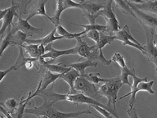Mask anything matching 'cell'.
Segmentation results:
<instances>
[{
    "label": "cell",
    "mask_w": 157,
    "mask_h": 118,
    "mask_svg": "<svg viewBox=\"0 0 157 118\" xmlns=\"http://www.w3.org/2000/svg\"><path fill=\"white\" fill-rule=\"evenodd\" d=\"M0 112H2L4 114V116L7 118H13L12 116H11V114H10V113L8 112H7V111L4 108H2V107H0Z\"/></svg>",
    "instance_id": "7bdbcfd3"
},
{
    "label": "cell",
    "mask_w": 157,
    "mask_h": 118,
    "mask_svg": "<svg viewBox=\"0 0 157 118\" xmlns=\"http://www.w3.org/2000/svg\"><path fill=\"white\" fill-rule=\"evenodd\" d=\"M11 71H12V66L9 67L7 70H5V71H0V82H1V81H2V79L4 78L5 76H7V74L9 73V72H11Z\"/></svg>",
    "instance_id": "b9f144b4"
},
{
    "label": "cell",
    "mask_w": 157,
    "mask_h": 118,
    "mask_svg": "<svg viewBox=\"0 0 157 118\" xmlns=\"http://www.w3.org/2000/svg\"><path fill=\"white\" fill-rule=\"evenodd\" d=\"M147 35V44L143 46L145 50V56L148 61H151L155 66L157 65V44L154 39V30L143 27Z\"/></svg>",
    "instance_id": "52a82bcc"
},
{
    "label": "cell",
    "mask_w": 157,
    "mask_h": 118,
    "mask_svg": "<svg viewBox=\"0 0 157 118\" xmlns=\"http://www.w3.org/2000/svg\"><path fill=\"white\" fill-rule=\"evenodd\" d=\"M18 49H19V55H18V57H17L16 62L12 66V71H15L19 70L20 68H21L22 66H25L29 61H39V59L32 58V57H26L25 56V51L23 48H22V46H18Z\"/></svg>",
    "instance_id": "603a6c76"
},
{
    "label": "cell",
    "mask_w": 157,
    "mask_h": 118,
    "mask_svg": "<svg viewBox=\"0 0 157 118\" xmlns=\"http://www.w3.org/2000/svg\"><path fill=\"white\" fill-rule=\"evenodd\" d=\"M132 80H133V83L131 85V91H130L129 93H127V94H125V95L122 96V97H120L119 99L121 100L123 98H126L128 96L131 95V98H130L129 100V107L130 108H133V105H134L135 100H136V95H137V85H138V84L140 82H142V81H147V77H144V78H140V77H137L136 75L134 76H132Z\"/></svg>",
    "instance_id": "44dd1931"
},
{
    "label": "cell",
    "mask_w": 157,
    "mask_h": 118,
    "mask_svg": "<svg viewBox=\"0 0 157 118\" xmlns=\"http://www.w3.org/2000/svg\"><path fill=\"white\" fill-rule=\"evenodd\" d=\"M13 45V41H12V26L7 28L5 36L1 39L0 43V57L5 51V49L7 47Z\"/></svg>",
    "instance_id": "d4e9b609"
},
{
    "label": "cell",
    "mask_w": 157,
    "mask_h": 118,
    "mask_svg": "<svg viewBox=\"0 0 157 118\" xmlns=\"http://www.w3.org/2000/svg\"><path fill=\"white\" fill-rule=\"evenodd\" d=\"M56 33L58 34V36L62 37L63 39H76L78 37L83 36L85 34L84 31L79 32V33H70L67 31L62 26L59 25L58 26L56 27Z\"/></svg>",
    "instance_id": "4316f807"
},
{
    "label": "cell",
    "mask_w": 157,
    "mask_h": 118,
    "mask_svg": "<svg viewBox=\"0 0 157 118\" xmlns=\"http://www.w3.org/2000/svg\"><path fill=\"white\" fill-rule=\"evenodd\" d=\"M56 31V28H54L53 30L49 33L47 36L42 38V39H26V43L29 44H38V45H44V46H47L50 44H52L54 41L58 40V39H62L63 38L61 36H56L55 33Z\"/></svg>",
    "instance_id": "ac0fdd59"
},
{
    "label": "cell",
    "mask_w": 157,
    "mask_h": 118,
    "mask_svg": "<svg viewBox=\"0 0 157 118\" xmlns=\"http://www.w3.org/2000/svg\"><path fill=\"white\" fill-rule=\"evenodd\" d=\"M121 70V75H120V79L122 81L123 85H128L131 87V84L128 81V76H132L135 75V70L134 69H129L128 67H126L124 69H120Z\"/></svg>",
    "instance_id": "1f68e13d"
},
{
    "label": "cell",
    "mask_w": 157,
    "mask_h": 118,
    "mask_svg": "<svg viewBox=\"0 0 157 118\" xmlns=\"http://www.w3.org/2000/svg\"><path fill=\"white\" fill-rule=\"evenodd\" d=\"M67 66L76 70V71L79 73L81 77H84V76H86V74H87L85 72V69L88 68V67H91V66L97 67V66H98V62H97V61H90V60H86L85 61H83V62L71 63L70 64V65H68Z\"/></svg>",
    "instance_id": "7402d4cb"
},
{
    "label": "cell",
    "mask_w": 157,
    "mask_h": 118,
    "mask_svg": "<svg viewBox=\"0 0 157 118\" xmlns=\"http://www.w3.org/2000/svg\"><path fill=\"white\" fill-rule=\"evenodd\" d=\"M66 101L71 102L74 105H78V104H88L89 106L95 105L101 107V108H104L105 110L108 111V108L106 105H103L98 101H96L93 98L87 97L83 93H77L75 94H71V93H67L66 96Z\"/></svg>",
    "instance_id": "4fadbf2b"
},
{
    "label": "cell",
    "mask_w": 157,
    "mask_h": 118,
    "mask_svg": "<svg viewBox=\"0 0 157 118\" xmlns=\"http://www.w3.org/2000/svg\"><path fill=\"white\" fill-rule=\"evenodd\" d=\"M0 107H2V108H4V103H1V102H0Z\"/></svg>",
    "instance_id": "7dc6e473"
},
{
    "label": "cell",
    "mask_w": 157,
    "mask_h": 118,
    "mask_svg": "<svg viewBox=\"0 0 157 118\" xmlns=\"http://www.w3.org/2000/svg\"><path fill=\"white\" fill-rule=\"evenodd\" d=\"M114 2H115V4H116V6H117L124 14L132 16V17H134L135 19H136L134 12H132V8L128 6V4L126 2V1H120V0H118V1H115Z\"/></svg>",
    "instance_id": "d6a6232c"
},
{
    "label": "cell",
    "mask_w": 157,
    "mask_h": 118,
    "mask_svg": "<svg viewBox=\"0 0 157 118\" xmlns=\"http://www.w3.org/2000/svg\"><path fill=\"white\" fill-rule=\"evenodd\" d=\"M43 66L46 67L47 70H48L51 72H55V74H65L71 71V68L67 66H65L63 64H52V63H44Z\"/></svg>",
    "instance_id": "484cf974"
},
{
    "label": "cell",
    "mask_w": 157,
    "mask_h": 118,
    "mask_svg": "<svg viewBox=\"0 0 157 118\" xmlns=\"http://www.w3.org/2000/svg\"><path fill=\"white\" fill-rule=\"evenodd\" d=\"M136 8L157 17V1H129Z\"/></svg>",
    "instance_id": "2e32d148"
},
{
    "label": "cell",
    "mask_w": 157,
    "mask_h": 118,
    "mask_svg": "<svg viewBox=\"0 0 157 118\" xmlns=\"http://www.w3.org/2000/svg\"><path fill=\"white\" fill-rule=\"evenodd\" d=\"M99 76H100V73H99V72H98V73L96 74H86V76H84L83 78L87 79L88 81H90L91 83L95 84V85H98V84H99L100 82H104V83H105L107 79L100 78Z\"/></svg>",
    "instance_id": "e575fe53"
},
{
    "label": "cell",
    "mask_w": 157,
    "mask_h": 118,
    "mask_svg": "<svg viewBox=\"0 0 157 118\" xmlns=\"http://www.w3.org/2000/svg\"><path fill=\"white\" fill-rule=\"evenodd\" d=\"M18 20L17 22H13L12 25V33L15 34L17 31H21L26 34L32 36L34 34H41L43 32L42 28H36L32 26L26 20L22 19L21 16H17Z\"/></svg>",
    "instance_id": "8fae6325"
},
{
    "label": "cell",
    "mask_w": 157,
    "mask_h": 118,
    "mask_svg": "<svg viewBox=\"0 0 157 118\" xmlns=\"http://www.w3.org/2000/svg\"><path fill=\"white\" fill-rule=\"evenodd\" d=\"M115 39H118V40L122 42L123 46H131L132 48H135V49L140 50L145 55L144 48L139 42L137 41L132 36L128 26H124L122 29L116 32L115 34Z\"/></svg>",
    "instance_id": "9c48e42d"
},
{
    "label": "cell",
    "mask_w": 157,
    "mask_h": 118,
    "mask_svg": "<svg viewBox=\"0 0 157 118\" xmlns=\"http://www.w3.org/2000/svg\"><path fill=\"white\" fill-rule=\"evenodd\" d=\"M56 7L53 17H52V23L55 26V28L59 26V22L61 20V13L69 8H81V2H76L71 0H57L56 2Z\"/></svg>",
    "instance_id": "30bf717a"
},
{
    "label": "cell",
    "mask_w": 157,
    "mask_h": 118,
    "mask_svg": "<svg viewBox=\"0 0 157 118\" xmlns=\"http://www.w3.org/2000/svg\"><path fill=\"white\" fill-rule=\"evenodd\" d=\"M71 24L75 25V26H81L84 28V33L85 34L88 33V32L91 31V30H98L99 32H105L106 31V26H102V25H98V24H94V25H78L76 24V23H71L70 22Z\"/></svg>",
    "instance_id": "f546056e"
},
{
    "label": "cell",
    "mask_w": 157,
    "mask_h": 118,
    "mask_svg": "<svg viewBox=\"0 0 157 118\" xmlns=\"http://www.w3.org/2000/svg\"><path fill=\"white\" fill-rule=\"evenodd\" d=\"M48 2V0H39L36 3H34L32 7L28 12V17L25 20L29 22V20L33 18L35 16H43L48 18V20L52 21V17H50L47 14L46 10H45V4Z\"/></svg>",
    "instance_id": "9a60e30c"
},
{
    "label": "cell",
    "mask_w": 157,
    "mask_h": 118,
    "mask_svg": "<svg viewBox=\"0 0 157 118\" xmlns=\"http://www.w3.org/2000/svg\"><path fill=\"white\" fill-rule=\"evenodd\" d=\"M75 89L78 93H83L87 97H89L96 101L100 100L103 97L99 92L98 86L97 85L91 83L87 79L81 76L76 79L75 82Z\"/></svg>",
    "instance_id": "277c9868"
},
{
    "label": "cell",
    "mask_w": 157,
    "mask_h": 118,
    "mask_svg": "<svg viewBox=\"0 0 157 118\" xmlns=\"http://www.w3.org/2000/svg\"><path fill=\"white\" fill-rule=\"evenodd\" d=\"M22 48L24 49V51L26 52L32 58L39 59L41 57L39 55V45L38 44H28L27 46L23 45Z\"/></svg>",
    "instance_id": "4dcf8cb0"
},
{
    "label": "cell",
    "mask_w": 157,
    "mask_h": 118,
    "mask_svg": "<svg viewBox=\"0 0 157 118\" xmlns=\"http://www.w3.org/2000/svg\"><path fill=\"white\" fill-rule=\"evenodd\" d=\"M31 99H33V98H32V92H29V95H28V97H27L26 98H21V100L20 103L18 104V106H17L16 111L11 115L12 117L23 118V116H24L25 114V110L26 105Z\"/></svg>",
    "instance_id": "cb8c5ba5"
},
{
    "label": "cell",
    "mask_w": 157,
    "mask_h": 118,
    "mask_svg": "<svg viewBox=\"0 0 157 118\" xmlns=\"http://www.w3.org/2000/svg\"><path fill=\"white\" fill-rule=\"evenodd\" d=\"M17 6L14 4V2H12V7H9V11L5 14L2 18V26L0 29V41L2 39L4 33H6L7 28L11 26L13 23V18L15 16H17Z\"/></svg>",
    "instance_id": "e0dca14e"
},
{
    "label": "cell",
    "mask_w": 157,
    "mask_h": 118,
    "mask_svg": "<svg viewBox=\"0 0 157 118\" xmlns=\"http://www.w3.org/2000/svg\"><path fill=\"white\" fill-rule=\"evenodd\" d=\"M0 118H2V115L1 114H0Z\"/></svg>",
    "instance_id": "f907efd6"
},
{
    "label": "cell",
    "mask_w": 157,
    "mask_h": 118,
    "mask_svg": "<svg viewBox=\"0 0 157 118\" xmlns=\"http://www.w3.org/2000/svg\"><path fill=\"white\" fill-rule=\"evenodd\" d=\"M98 60H100V61L102 64H104L105 66H109L111 63V60H108L104 57L102 53V50H99V56H98Z\"/></svg>",
    "instance_id": "ab89813d"
},
{
    "label": "cell",
    "mask_w": 157,
    "mask_h": 118,
    "mask_svg": "<svg viewBox=\"0 0 157 118\" xmlns=\"http://www.w3.org/2000/svg\"><path fill=\"white\" fill-rule=\"evenodd\" d=\"M25 114H34L38 116H45L48 118H76L80 116L89 114L93 115V113L90 110L81 111L77 112H67L64 113L59 112L54 108H52V104L44 102L40 107L34 106L33 103V108H25Z\"/></svg>",
    "instance_id": "7a4b0ae2"
},
{
    "label": "cell",
    "mask_w": 157,
    "mask_h": 118,
    "mask_svg": "<svg viewBox=\"0 0 157 118\" xmlns=\"http://www.w3.org/2000/svg\"><path fill=\"white\" fill-rule=\"evenodd\" d=\"M37 118H48V117H47V116H38Z\"/></svg>",
    "instance_id": "bcb514c9"
},
{
    "label": "cell",
    "mask_w": 157,
    "mask_h": 118,
    "mask_svg": "<svg viewBox=\"0 0 157 118\" xmlns=\"http://www.w3.org/2000/svg\"><path fill=\"white\" fill-rule=\"evenodd\" d=\"M113 1H106L104 8L98 12V17H103L106 22V33L109 35H115L116 32L120 30V23L118 22L117 18L115 17V14L113 12L111 4Z\"/></svg>",
    "instance_id": "3957f363"
},
{
    "label": "cell",
    "mask_w": 157,
    "mask_h": 118,
    "mask_svg": "<svg viewBox=\"0 0 157 118\" xmlns=\"http://www.w3.org/2000/svg\"><path fill=\"white\" fill-rule=\"evenodd\" d=\"M8 11H9V7H8V8H7V9L0 10V21H1V20H2V18H3V17L5 16V14H6V13L8 12Z\"/></svg>",
    "instance_id": "ee69618b"
},
{
    "label": "cell",
    "mask_w": 157,
    "mask_h": 118,
    "mask_svg": "<svg viewBox=\"0 0 157 118\" xmlns=\"http://www.w3.org/2000/svg\"><path fill=\"white\" fill-rule=\"evenodd\" d=\"M76 45L75 49L77 54L81 56L82 57H85L87 60L95 61L98 60L99 56V50L97 49L95 45L93 46H88L87 43L83 40V36L76 38Z\"/></svg>",
    "instance_id": "8992f818"
},
{
    "label": "cell",
    "mask_w": 157,
    "mask_h": 118,
    "mask_svg": "<svg viewBox=\"0 0 157 118\" xmlns=\"http://www.w3.org/2000/svg\"><path fill=\"white\" fill-rule=\"evenodd\" d=\"M93 116H95L96 117H98V118H103V117H101V116H98V115H95V114H93Z\"/></svg>",
    "instance_id": "c3c4849f"
},
{
    "label": "cell",
    "mask_w": 157,
    "mask_h": 118,
    "mask_svg": "<svg viewBox=\"0 0 157 118\" xmlns=\"http://www.w3.org/2000/svg\"><path fill=\"white\" fill-rule=\"evenodd\" d=\"M154 85V81H142V82H140L137 85V92H139V91H147L151 94H154L155 92L152 89V86Z\"/></svg>",
    "instance_id": "836d02e7"
},
{
    "label": "cell",
    "mask_w": 157,
    "mask_h": 118,
    "mask_svg": "<svg viewBox=\"0 0 157 118\" xmlns=\"http://www.w3.org/2000/svg\"><path fill=\"white\" fill-rule=\"evenodd\" d=\"M127 113L129 118H139L138 115H137V110H136V108L133 107V108H130L127 111Z\"/></svg>",
    "instance_id": "60d3db41"
},
{
    "label": "cell",
    "mask_w": 157,
    "mask_h": 118,
    "mask_svg": "<svg viewBox=\"0 0 157 118\" xmlns=\"http://www.w3.org/2000/svg\"><path fill=\"white\" fill-rule=\"evenodd\" d=\"M105 2H92V1H81V8L83 12V16L88 18L89 24H95L96 19L98 18V12L104 8Z\"/></svg>",
    "instance_id": "5b68a950"
},
{
    "label": "cell",
    "mask_w": 157,
    "mask_h": 118,
    "mask_svg": "<svg viewBox=\"0 0 157 118\" xmlns=\"http://www.w3.org/2000/svg\"><path fill=\"white\" fill-rule=\"evenodd\" d=\"M91 107H93L95 110L98 111V112H100L105 118H114V116H113L111 115V114H110L107 110H105V109H104V108H101V107H98V106H95V105H92Z\"/></svg>",
    "instance_id": "f35d334b"
},
{
    "label": "cell",
    "mask_w": 157,
    "mask_h": 118,
    "mask_svg": "<svg viewBox=\"0 0 157 118\" xmlns=\"http://www.w3.org/2000/svg\"><path fill=\"white\" fill-rule=\"evenodd\" d=\"M63 74H55L51 72L48 70H46L44 74V76L43 78L40 81V83H41V86H40V89H39L38 87H37L36 89H38L39 91H44L45 89H47L48 86L51 84H53L55 81L57 80V79H61V76H62Z\"/></svg>",
    "instance_id": "d6986e66"
},
{
    "label": "cell",
    "mask_w": 157,
    "mask_h": 118,
    "mask_svg": "<svg viewBox=\"0 0 157 118\" xmlns=\"http://www.w3.org/2000/svg\"><path fill=\"white\" fill-rule=\"evenodd\" d=\"M17 106H18V104H17V101H16L15 98H9V99H7L6 102H4V107L7 108V112H8L11 115L16 111Z\"/></svg>",
    "instance_id": "d590c367"
},
{
    "label": "cell",
    "mask_w": 157,
    "mask_h": 118,
    "mask_svg": "<svg viewBox=\"0 0 157 118\" xmlns=\"http://www.w3.org/2000/svg\"><path fill=\"white\" fill-rule=\"evenodd\" d=\"M30 36L21 31H17L15 34H12V41L13 46H23V44L26 42L27 37Z\"/></svg>",
    "instance_id": "f1b7e54d"
},
{
    "label": "cell",
    "mask_w": 157,
    "mask_h": 118,
    "mask_svg": "<svg viewBox=\"0 0 157 118\" xmlns=\"http://www.w3.org/2000/svg\"><path fill=\"white\" fill-rule=\"evenodd\" d=\"M45 49H46V53L44 54L41 57V58L47 60L49 59V61L52 62L54 60H56L57 57L61 56H64V55H74V54H77L75 48L74 47L72 49H66V50H56V49H53L52 47V44H48L45 46Z\"/></svg>",
    "instance_id": "5bb4252c"
},
{
    "label": "cell",
    "mask_w": 157,
    "mask_h": 118,
    "mask_svg": "<svg viewBox=\"0 0 157 118\" xmlns=\"http://www.w3.org/2000/svg\"><path fill=\"white\" fill-rule=\"evenodd\" d=\"M155 75H156V76H157V65L155 66Z\"/></svg>",
    "instance_id": "681fc988"
},
{
    "label": "cell",
    "mask_w": 157,
    "mask_h": 118,
    "mask_svg": "<svg viewBox=\"0 0 157 118\" xmlns=\"http://www.w3.org/2000/svg\"><path fill=\"white\" fill-rule=\"evenodd\" d=\"M105 32H100V38L98 43H96L95 46L98 50H102V48L107 45V44H111V42L115 39V35H109V34H104Z\"/></svg>",
    "instance_id": "83f0119b"
},
{
    "label": "cell",
    "mask_w": 157,
    "mask_h": 118,
    "mask_svg": "<svg viewBox=\"0 0 157 118\" xmlns=\"http://www.w3.org/2000/svg\"><path fill=\"white\" fill-rule=\"evenodd\" d=\"M123 84L120 79V76L115 78L107 79L102 85L98 86L99 92L103 97L107 98L108 112L115 116V118H120V116L116 112L115 104L118 99V91L122 87Z\"/></svg>",
    "instance_id": "6da1fadb"
},
{
    "label": "cell",
    "mask_w": 157,
    "mask_h": 118,
    "mask_svg": "<svg viewBox=\"0 0 157 118\" xmlns=\"http://www.w3.org/2000/svg\"><path fill=\"white\" fill-rule=\"evenodd\" d=\"M80 75L78 71L75 70V69L71 68V71H69L68 72L63 74L61 76V80H63L64 81H66V83L68 84L70 86V91L68 93L71 94H75L78 92L75 89V82L76 79L79 77Z\"/></svg>",
    "instance_id": "ffe728a7"
},
{
    "label": "cell",
    "mask_w": 157,
    "mask_h": 118,
    "mask_svg": "<svg viewBox=\"0 0 157 118\" xmlns=\"http://www.w3.org/2000/svg\"><path fill=\"white\" fill-rule=\"evenodd\" d=\"M111 61H115L116 63L120 66V69H124L127 67V65L125 63L124 57L121 55L119 53H115L114 55H113L112 58H111Z\"/></svg>",
    "instance_id": "8d00e7d4"
},
{
    "label": "cell",
    "mask_w": 157,
    "mask_h": 118,
    "mask_svg": "<svg viewBox=\"0 0 157 118\" xmlns=\"http://www.w3.org/2000/svg\"><path fill=\"white\" fill-rule=\"evenodd\" d=\"M34 62H35V61H28L25 66V67H26L27 69H31L33 66H34Z\"/></svg>",
    "instance_id": "f6af8a7d"
},
{
    "label": "cell",
    "mask_w": 157,
    "mask_h": 118,
    "mask_svg": "<svg viewBox=\"0 0 157 118\" xmlns=\"http://www.w3.org/2000/svg\"><path fill=\"white\" fill-rule=\"evenodd\" d=\"M128 6L132 8V12H134L135 17H136V20L139 22L140 24L142 25L143 27H147L149 29L154 30V31H155L157 30V17L151 15L149 13L144 12L138 10L137 8L133 6V5L129 2V1H126Z\"/></svg>",
    "instance_id": "ba28073f"
},
{
    "label": "cell",
    "mask_w": 157,
    "mask_h": 118,
    "mask_svg": "<svg viewBox=\"0 0 157 118\" xmlns=\"http://www.w3.org/2000/svg\"><path fill=\"white\" fill-rule=\"evenodd\" d=\"M83 36L88 37L89 39H93V41H95L96 43H98L99 38H100V32L98 31V30H91Z\"/></svg>",
    "instance_id": "74e56055"
},
{
    "label": "cell",
    "mask_w": 157,
    "mask_h": 118,
    "mask_svg": "<svg viewBox=\"0 0 157 118\" xmlns=\"http://www.w3.org/2000/svg\"><path fill=\"white\" fill-rule=\"evenodd\" d=\"M35 96H39L43 98L44 102L51 103L53 105L54 103H57L59 101H66V94H62V93H56L53 91V85L51 86V88L45 89L44 91H39L38 89L32 93V98Z\"/></svg>",
    "instance_id": "7c38bea8"
}]
</instances>
